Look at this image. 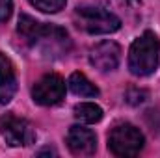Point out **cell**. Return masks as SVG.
Here are the masks:
<instances>
[{
    "mask_svg": "<svg viewBox=\"0 0 160 158\" xmlns=\"http://www.w3.org/2000/svg\"><path fill=\"white\" fill-rule=\"evenodd\" d=\"M104 4H114V6H121V7H127V9H136L140 0H102Z\"/></svg>",
    "mask_w": 160,
    "mask_h": 158,
    "instance_id": "cell-15",
    "label": "cell"
},
{
    "mask_svg": "<svg viewBox=\"0 0 160 158\" xmlns=\"http://www.w3.org/2000/svg\"><path fill=\"white\" fill-rule=\"evenodd\" d=\"M65 97V82L60 75H45L32 87V99L41 106H54Z\"/></svg>",
    "mask_w": 160,
    "mask_h": 158,
    "instance_id": "cell-6",
    "label": "cell"
},
{
    "mask_svg": "<svg viewBox=\"0 0 160 158\" xmlns=\"http://www.w3.org/2000/svg\"><path fill=\"white\" fill-rule=\"evenodd\" d=\"M67 147L75 156H91L97 151V136L93 130L80 126V125H73L67 130L65 136Z\"/></svg>",
    "mask_w": 160,
    "mask_h": 158,
    "instance_id": "cell-8",
    "label": "cell"
},
{
    "mask_svg": "<svg viewBox=\"0 0 160 158\" xmlns=\"http://www.w3.org/2000/svg\"><path fill=\"white\" fill-rule=\"evenodd\" d=\"M13 11V0H0V22L8 21Z\"/></svg>",
    "mask_w": 160,
    "mask_h": 158,
    "instance_id": "cell-14",
    "label": "cell"
},
{
    "mask_svg": "<svg viewBox=\"0 0 160 158\" xmlns=\"http://www.w3.org/2000/svg\"><path fill=\"white\" fill-rule=\"evenodd\" d=\"M17 34L26 45H30L32 48H38L47 58H62V56H67L71 50L69 34L63 28L39 22L26 13L19 17Z\"/></svg>",
    "mask_w": 160,
    "mask_h": 158,
    "instance_id": "cell-1",
    "label": "cell"
},
{
    "mask_svg": "<svg viewBox=\"0 0 160 158\" xmlns=\"http://www.w3.org/2000/svg\"><path fill=\"white\" fill-rule=\"evenodd\" d=\"M75 117L86 125L99 123L102 119V108L97 106L95 102H80L75 106Z\"/></svg>",
    "mask_w": 160,
    "mask_h": 158,
    "instance_id": "cell-11",
    "label": "cell"
},
{
    "mask_svg": "<svg viewBox=\"0 0 160 158\" xmlns=\"http://www.w3.org/2000/svg\"><path fill=\"white\" fill-rule=\"evenodd\" d=\"M0 134L11 147H26L36 141V130L26 119L8 116L0 121Z\"/></svg>",
    "mask_w": 160,
    "mask_h": 158,
    "instance_id": "cell-5",
    "label": "cell"
},
{
    "mask_svg": "<svg viewBox=\"0 0 160 158\" xmlns=\"http://www.w3.org/2000/svg\"><path fill=\"white\" fill-rule=\"evenodd\" d=\"M17 91V77L13 63L0 52V104H8Z\"/></svg>",
    "mask_w": 160,
    "mask_h": 158,
    "instance_id": "cell-9",
    "label": "cell"
},
{
    "mask_svg": "<svg viewBox=\"0 0 160 158\" xmlns=\"http://www.w3.org/2000/svg\"><path fill=\"white\" fill-rule=\"evenodd\" d=\"M160 63V39L155 32H143L130 45L128 69L136 77H149Z\"/></svg>",
    "mask_w": 160,
    "mask_h": 158,
    "instance_id": "cell-2",
    "label": "cell"
},
{
    "mask_svg": "<svg viewBox=\"0 0 160 158\" xmlns=\"http://www.w3.org/2000/svg\"><path fill=\"white\" fill-rule=\"evenodd\" d=\"M28 2L43 13H58L67 4V0H28Z\"/></svg>",
    "mask_w": 160,
    "mask_h": 158,
    "instance_id": "cell-12",
    "label": "cell"
},
{
    "mask_svg": "<svg viewBox=\"0 0 160 158\" xmlns=\"http://www.w3.org/2000/svg\"><path fill=\"white\" fill-rule=\"evenodd\" d=\"M147 99V93L143 89H128L127 91V102L130 104H140Z\"/></svg>",
    "mask_w": 160,
    "mask_h": 158,
    "instance_id": "cell-13",
    "label": "cell"
},
{
    "mask_svg": "<svg viewBox=\"0 0 160 158\" xmlns=\"http://www.w3.org/2000/svg\"><path fill=\"white\" fill-rule=\"evenodd\" d=\"M119 60H121L119 45L114 43V41H110V39L97 43V45L91 47V50H89V63H91L95 69L102 71V73H108V71L118 69Z\"/></svg>",
    "mask_w": 160,
    "mask_h": 158,
    "instance_id": "cell-7",
    "label": "cell"
},
{
    "mask_svg": "<svg viewBox=\"0 0 160 158\" xmlns=\"http://www.w3.org/2000/svg\"><path fill=\"white\" fill-rule=\"evenodd\" d=\"M143 143H145L143 134L140 132V128H136L130 123L116 125L108 134V149H110V153L121 158L140 155V151L143 149Z\"/></svg>",
    "mask_w": 160,
    "mask_h": 158,
    "instance_id": "cell-4",
    "label": "cell"
},
{
    "mask_svg": "<svg viewBox=\"0 0 160 158\" xmlns=\"http://www.w3.org/2000/svg\"><path fill=\"white\" fill-rule=\"evenodd\" d=\"M75 22L88 34H114L121 28V19L110 9L99 6H78Z\"/></svg>",
    "mask_w": 160,
    "mask_h": 158,
    "instance_id": "cell-3",
    "label": "cell"
},
{
    "mask_svg": "<svg viewBox=\"0 0 160 158\" xmlns=\"http://www.w3.org/2000/svg\"><path fill=\"white\" fill-rule=\"evenodd\" d=\"M67 86L75 95H80V97H97L99 95L97 86L91 84V80L84 73H73L67 80Z\"/></svg>",
    "mask_w": 160,
    "mask_h": 158,
    "instance_id": "cell-10",
    "label": "cell"
}]
</instances>
